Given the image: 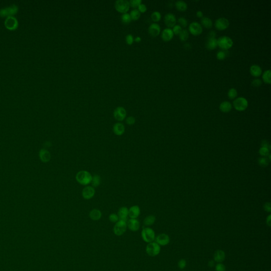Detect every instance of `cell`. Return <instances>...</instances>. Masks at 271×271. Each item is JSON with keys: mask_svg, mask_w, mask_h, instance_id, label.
Returning a JSON list of instances; mask_svg holds the SVG:
<instances>
[{"mask_svg": "<svg viewBox=\"0 0 271 271\" xmlns=\"http://www.w3.org/2000/svg\"><path fill=\"white\" fill-rule=\"evenodd\" d=\"M95 194V190L92 186H86L82 191V196L85 200H90L93 198Z\"/></svg>", "mask_w": 271, "mask_h": 271, "instance_id": "12", "label": "cell"}, {"mask_svg": "<svg viewBox=\"0 0 271 271\" xmlns=\"http://www.w3.org/2000/svg\"><path fill=\"white\" fill-rule=\"evenodd\" d=\"M226 259V253L223 250H216L214 255V261L217 263H223Z\"/></svg>", "mask_w": 271, "mask_h": 271, "instance_id": "19", "label": "cell"}, {"mask_svg": "<svg viewBox=\"0 0 271 271\" xmlns=\"http://www.w3.org/2000/svg\"><path fill=\"white\" fill-rule=\"evenodd\" d=\"M178 265L179 268L181 270H183L187 266V261L184 259H180L178 262Z\"/></svg>", "mask_w": 271, "mask_h": 271, "instance_id": "47", "label": "cell"}, {"mask_svg": "<svg viewBox=\"0 0 271 271\" xmlns=\"http://www.w3.org/2000/svg\"><path fill=\"white\" fill-rule=\"evenodd\" d=\"M138 10L140 11V12H145L147 10V6L143 3H141L140 4H139V6H138Z\"/></svg>", "mask_w": 271, "mask_h": 271, "instance_id": "50", "label": "cell"}, {"mask_svg": "<svg viewBox=\"0 0 271 271\" xmlns=\"http://www.w3.org/2000/svg\"><path fill=\"white\" fill-rule=\"evenodd\" d=\"M271 71L270 69L266 70L263 73V75H262L263 81L266 83L270 84L271 83Z\"/></svg>", "mask_w": 271, "mask_h": 271, "instance_id": "31", "label": "cell"}, {"mask_svg": "<svg viewBox=\"0 0 271 271\" xmlns=\"http://www.w3.org/2000/svg\"><path fill=\"white\" fill-rule=\"evenodd\" d=\"M217 46V39L216 38H208L205 42V46L209 50H212L216 48Z\"/></svg>", "mask_w": 271, "mask_h": 271, "instance_id": "26", "label": "cell"}, {"mask_svg": "<svg viewBox=\"0 0 271 271\" xmlns=\"http://www.w3.org/2000/svg\"><path fill=\"white\" fill-rule=\"evenodd\" d=\"M161 17H162L161 13L159 11H154L151 15V19L155 22L160 21V19H161Z\"/></svg>", "mask_w": 271, "mask_h": 271, "instance_id": "37", "label": "cell"}, {"mask_svg": "<svg viewBox=\"0 0 271 271\" xmlns=\"http://www.w3.org/2000/svg\"><path fill=\"white\" fill-rule=\"evenodd\" d=\"M126 41L128 45H131L134 41V38L132 35L128 34L126 37Z\"/></svg>", "mask_w": 271, "mask_h": 271, "instance_id": "49", "label": "cell"}, {"mask_svg": "<svg viewBox=\"0 0 271 271\" xmlns=\"http://www.w3.org/2000/svg\"><path fill=\"white\" fill-rule=\"evenodd\" d=\"M216 32L214 31H210L208 35V38H215L216 37Z\"/></svg>", "mask_w": 271, "mask_h": 271, "instance_id": "53", "label": "cell"}, {"mask_svg": "<svg viewBox=\"0 0 271 271\" xmlns=\"http://www.w3.org/2000/svg\"><path fill=\"white\" fill-rule=\"evenodd\" d=\"M262 81L259 78L254 79L253 81H252V85H253V86H255V87L260 86L262 85Z\"/></svg>", "mask_w": 271, "mask_h": 271, "instance_id": "48", "label": "cell"}, {"mask_svg": "<svg viewBox=\"0 0 271 271\" xmlns=\"http://www.w3.org/2000/svg\"><path fill=\"white\" fill-rule=\"evenodd\" d=\"M134 40H135V41H136V42H140V41L142 40V39H141V38H140V37L137 36L136 37H135V39H134Z\"/></svg>", "mask_w": 271, "mask_h": 271, "instance_id": "56", "label": "cell"}, {"mask_svg": "<svg viewBox=\"0 0 271 271\" xmlns=\"http://www.w3.org/2000/svg\"><path fill=\"white\" fill-rule=\"evenodd\" d=\"M115 6L118 12L125 13L129 9V2L127 0H117L115 2Z\"/></svg>", "mask_w": 271, "mask_h": 271, "instance_id": "7", "label": "cell"}, {"mask_svg": "<svg viewBox=\"0 0 271 271\" xmlns=\"http://www.w3.org/2000/svg\"><path fill=\"white\" fill-rule=\"evenodd\" d=\"M164 21L168 27H173L176 24V18L173 13H168L164 17Z\"/></svg>", "mask_w": 271, "mask_h": 271, "instance_id": "15", "label": "cell"}, {"mask_svg": "<svg viewBox=\"0 0 271 271\" xmlns=\"http://www.w3.org/2000/svg\"><path fill=\"white\" fill-rule=\"evenodd\" d=\"M102 214L101 211L97 209H94L89 213V217L92 220L94 221L100 220L102 217Z\"/></svg>", "mask_w": 271, "mask_h": 271, "instance_id": "24", "label": "cell"}, {"mask_svg": "<svg viewBox=\"0 0 271 271\" xmlns=\"http://www.w3.org/2000/svg\"><path fill=\"white\" fill-rule=\"evenodd\" d=\"M201 22L202 25L207 28H210L212 27V21L211 19L207 17H203L201 19Z\"/></svg>", "mask_w": 271, "mask_h": 271, "instance_id": "29", "label": "cell"}, {"mask_svg": "<svg viewBox=\"0 0 271 271\" xmlns=\"http://www.w3.org/2000/svg\"><path fill=\"white\" fill-rule=\"evenodd\" d=\"M127 228V221L124 220H119L115 223L113 231L115 235L118 236H120L124 235L126 232Z\"/></svg>", "mask_w": 271, "mask_h": 271, "instance_id": "6", "label": "cell"}, {"mask_svg": "<svg viewBox=\"0 0 271 271\" xmlns=\"http://www.w3.org/2000/svg\"><path fill=\"white\" fill-rule=\"evenodd\" d=\"M248 105L247 100L244 97H238L233 102V106L235 109L239 111H243L247 109Z\"/></svg>", "mask_w": 271, "mask_h": 271, "instance_id": "5", "label": "cell"}, {"mask_svg": "<svg viewBox=\"0 0 271 271\" xmlns=\"http://www.w3.org/2000/svg\"><path fill=\"white\" fill-rule=\"evenodd\" d=\"M196 16L198 17V18H202L203 17V12H202V11L201 10H199L196 13Z\"/></svg>", "mask_w": 271, "mask_h": 271, "instance_id": "54", "label": "cell"}, {"mask_svg": "<svg viewBox=\"0 0 271 271\" xmlns=\"http://www.w3.org/2000/svg\"><path fill=\"white\" fill-rule=\"evenodd\" d=\"M140 214V209L138 205H135L129 209L128 217L130 219H137Z\"/></svg>", "mask_w": 271, "mask_h": 271, "instance_id": "17", "label": "cell"}, {"mask_svg": "<svg viewBox=\"0 0 271 271\" xmlns=\"http://www.w3.org/2000/svg\"><path fill=\"white\" fill-rule=\"evenodd\" d=\"M126 122L127 124H128L129 126H132L133 124H135V118L133 117V116H129V117L127 118L126 119Z\"/></svg>", "mask_w": 271, "mask_h": 271, "instance_id": "44", "label": "cell"}, {"mask_svg": "<svg viewBox=\"0 0 271 271\" xmlns=\"http://www.w3.org/2000/svg\"><path fill=\"white\" fill-rule=\"evenodd\" d=\"M173 31L175 35H179L182 30V28L179 24H175L173 27Z\"/></svg>", "mask_w": 271, "mask_h": 271, "instance_id": "43", "label": "cell"}, {"mask_svg": "<svg viewBox=\"0 0 271 271\" xmlns=\"http://www.w3.org/2000/svg\"><path fill=\"white\" fill-rule=\"evenodd\" d=\"M173 36H174V32L172 29L170 28H165L162 31V38L164 41H168L171 40L173 38Z\"/></svg>", "mask_w": 271, "mask_h": 271, "instance_id": "21", "label": "cell"}, {"mask_svg": "<svg viewBox=\"0 0 271 271\" xmlns=\"http://www.w3.org/2000/svg\"><path fill=\"white\" fill-rule=\"evenodd\" d=\"M121 19L122 22L124 24H129L131 21V18L130 15L129 13H123L121 15Z\"/></svg>", "mask_w": 271, "mask_h": 271, "instance_id": "35", "label": "cell"}, {"mask_svg": "<svg viewBox=\"0 0 271 271\" xmlns=\"http://www.w3.org/2000/svg\"><path fill=\"white\" fill-rule=\"evenodd\" d=\"M131 20H136L138 19L140 16V12L139 11L138 9H133L130 13Z\"/></svg>", "mask_w": 271, "mask_h": 271, "instance_id": "33", "label": "cell"}, {"mask_svg": "<svg viewBox=\"0 0 271 271\" xmlns=\"http://www.w3.org/2000/svg\"><path fill=\"white\" fill-rule=\"evenodd\" d=\"M268 163H269V162H268V158H265V157H262V158H261L259 160V164L262 167H266L268 165Z\"/></svg>", "mask_w": 271, "mask_h": 271, "instance_id": "39", "label": "cell"}, {"mask_svg": "<svg viewBox=\"0 0 271 271\" xmlns=\"http://www.w3.org/2000/svg\"><path fill=\"white\" fill-rule=\"evenodd\" d=\"M5 26L8 29L14 30L18 27V22L17 20L13 17H8L5 21Z\"/></svg>", "mask_w": 271, "mask_h": 271, "instance_id": "14", "label": "cell"}, {"mask_svg": "<svg viewBox=\"0 0 271 271\" xmlns=\"http://www.w3.org/2000/svg\"><path fill=\"white\" fill-rule=\"evenodd\" d=\"M109 220H110V222L115 223L119 220V218L117 214H111L109 216Z\"/></svg>", "mask_w": 271, "mask_h": 271, "instance_id": "38", "label": "cell"}, {"mask_svg": "<svg viewBox=\"0 0 271 271\" xmlns=\"http://www.w3.org/2000/svg\"><path fill=\"white\" fill-rule=\"evenodd\" d=\"M155 241L160 246H165L169 243L170 238L169 235L162 233L157 236L155 239Z\"/></svg>", "mask_w": 271, "mask_h": 271, "instance_id": "10", "label": "cell"}, {"mask_svg": "<svg viewBox=\"0 0 271 271\" xmlns=\"http://www.w3.org/2000/svg\"><path fill=\"white\" fill-rule=\"evenodd\" d=\"M269 150L268 148L261 147L259 151V153L262 156H267L269 155Z\"/></svg>", "mask_w": 271, "mask_h": 271, "instance_id": "45", "label": "cell"}, {"mask_svg": "<svg viewBox=\"0 0 271 271\" xmlns=\"http://www.w3.org/2000/svg\"><path fill=\"white\" fill-rule=\"evenodd\" d=\"M178 35L181 41H186L189 38V33L187 29H182Z\"/></svg>", "mask_w": 271, "mask_h": 271, "instance_id": "34", "label": "cell"}, {"mask_svg": "<svg viewBox=\"0 0 271 271\" xmlns=\"http://www.w3.org/2000/svg\"><path fill=\"white\" fill-rule=\"evenodd\" d=\"M17 11L18 7L15 5H13L9 7L0 10V15L2 17H11L12 15L15 14Z\"/></svg>", "mask_w": 271, "mask_h": 271, "instance_id": "13", "label": "cell"}, {"mask_svg": "<svg viewBox=\"0 0 271 271\" xmlns=\"http://www.w3.org/2000/svg\"><path fill=\"white\" fill-rule=\"evenodd\" d=\"M184 47H185V46H186V47H187V48L188 47H189V48H190L191 47V45H190V44H188V43H187V44H185L184 45Z\"/></svg>", "mask_w": 271, "mask_h": 271, "instance_id": "58", "label": "cell"}, {"mask_svg": "<svg viewBox=\"0 0 271 271\" xmlns=\"http://www.w3.org/2000/svg\"><path fill=\"white\" fill-rule=\"evenodd\" d=\"M250 73L253 76L259 77L262 74V68L258 65L253 64L250 66Z\"/></svg>", "mask_w": 271, "mask_h": 271, "instance_id": "25", "label": "cell"}, {"mask_svg": "<svg viewBox=\"0 0 271 271\" xmlns=\"http://www.w3.org/2000/svg\"><path fill=\"white\" fill-rule=\"evenodd\" d=\"M129 2L130 6H131L132 7L136 8L138 7L139 5L142 3V0H130Z\"/></svg>", "mask_w": 271, "mask_h": 271, "instance_id": "46", "label": "cell"}, {"mask_svg": "<svg viewBox=\"0 0 271 271\" xmlns=\"http://www.w3.org/2000/svg\"><path fill=\"white\" fill-rule=\"evenodd\" d=\"M39 157L41 160L44 162L47 163L51 159V155L48 151L45 149H42L39 151Z\"/></svg>", "mask_w": 271, "mask_h": 271, "instance_id": "23", "label": "cell"}, {"mask_svg": "<svg viewBox=\"0 0 271 271\" xmlns=\"http://www.w3.org/2000/svg\"><path fill=\"white\" fill-rule=\"evenodd\" d=\"M262 147L266 148L270 151L271 148V146L269 144L268 142L266 141H263L262 142Z\"/></svg>", "mask_w": 271, "mask_h": 271, "instance_id": "52", "label": "cell"}, {"mask_svg": "<svg viewBox=\"0 0 271 271\" xmlns=\"http://www.w3.org/2000/svg\"><path fill=\"white\" fill-rule=\"evenodd\" d=\"M175 5L176 9L178 10L181 11H185L187 8V3L185 1H182V0L176 1V2L175 3Z\"/></svg>", "mask_w": 271, "mask_h": 271, "instance_id": "28", "label": "cell"}, {"mask_svg": "<svg viewBox=\"0 0 271 271\" xmlns=\"http://www.w3.org/2000/svg\"><path fill=\"white\" fill-rule=\"evenodd\" d=\"M238 92L235 88H231L229 89L228 92V97H229L230 99H234L237 97Z\"/></svg>", "mask_w": 271, "mask_h": 271, "instance_id": "36", "label": "cell"}, {"mask_svg": "<svg viewBox=\"0 0 271 271\" xmlns=\"http://www.w3.org/2000/svg\"><path fill=\"white\" fill-rule=\"evenodd\" d=\"M178 22L179 25L183 27H186L187 26V20L184 17H181L178 19Z\"/></svg>", "mask_w": 271, "mask_h": 271, "instance_id": "40", "label": "cell"}, {"mask_svg": "<svg viewBox=\"0 0 271 271\" xmlns=\"http://www.w3.org/2000/svg\"><path fill=\"white\" fill-rule=\"evenodd\" d=\"M148 32L151 36L156 37L160 34V27L157 23H153L148 28Z\"/></svg>", "mask_w": 271, "mask_h": 271, "instance_id": "20", "label": "cell"}, {"mask_svg": "<svg viewBox=\"0 0 271 271\" xmlns=\"http://www.w3.org/2000/svg\"><path fill=\"white\" fill-rule=\"evenodd\" d=\"M156 221V217L153 215H149L146 217L144 220V224L146 226H152Z\"/></svg>", "mask_w": 271, "mask_h": 271, "instance_id": "30", "label": "cell"}, {"mask_svg": "<svg viewBox=\"0 0 271 271\" xmlns=\"http://www.w3.org/2000/svg\"><path fill=\"white\" fill-rule=\"evenodd\" d=\"M127 227L132 232H137L140 228V222L137 219H130L127 221Z\"/></svg>", "mask_w": 271, "mask_h": 271, "instance_id": "16", "label": "cell"}, {"mask_svg": "<svg viewBox=\"0 0 271 271\" xmlns=\"http://www.w3.org/2000/svg\"><path fill=\"white\" fill-rule=\"evenodd\" d=\"M264 209L265 211L268 212H270L271 211V203L270 202L266 203L264 205Z\"/></svg>", "mask_w": 271, "mask_h": 271, "instance_id": "51", "label": "cell"}, {"mask_svg": "<svg viewBox=\"0 0 271 271\" xmlns=\"http://www.w3.org/2000/svg\"><path fill=\"white\" fill-rule=\"evenodd\" d=\"M161 250V247L155 241L148 243L146 247V252L148 255L151 257H155L160 254Z\"/></svg>", "mask_w": 271, "mask_h": 271, "instance_id": "3", "label": "cell"}, {"mask_svg": "<svg viewBox=\"0 0 271 271\" xmlns=\"http://www.w3.org/2000/svg\"><path fill=\"white\" fill-rule=\"evenodd\" d=\"M76 180L78 183L82 185L87 186L90 184L92 179V176L90 173L87 171H80L76 175Z\"/></svg>", "mask_w": 271, "mask_h": 271, "instance_id": "1", "label": "cell"}, {"mask_svg": "<svg viewBox=\"0 0 271 271\" xmlns=\"http://www.w3.org/2000/svg\"><path fill=\"white\" fill-rule=\"evenodd\" d=\"M113 131L115 135L120 136L124 135L125 132V127L120 122H117L113 126Z\"/></svg>", "mask_w": 271, "mask_h": 271, "instance_id": "18", "label": "cell"}, {"mask_svg": "<svg viewBox=\"0 0 271 271\" xmlns=\"http://www.w3.org/2000/svg\"><path fill=\"white\" fill-rule=\"evenodd\" d=\"M217 44L220 48L227 50L232 47L233 41L230 37L227 36H223L217 39Z\"/></svg>", "mask_w": 271, "mask_h": 271, "instance_id": "4", "label": "cell"}, {"mask_svg": "<svg viewBox=\"0 0 271 271\" xmlns=\"http://www.w3.org/2000/svg\"><path fill=\"white\" fill-rule=\"evenodd\" d=\"M214 263H215V262H214V261H212V260H211L210 262H209L208 265H209V266L210 267H213L214 265Z\"/></svg>", "mask_w": 271, "mask_h": 271, "instance_id": "57", "label": "cell"}, {"mask_svg": "<svg viewBox=\"0 0 271 271\" xmlns=\"http://www.w3.org/2000/svg\"><path fill=\"white\" fill-rule=\"evenodd\" d=\"M142 239L145 243H150L155 241L156 237L154 230L150 227H145L142 230L141 232Z\"/></svg>", "mask_w": 271, "mask_h": 271, "instance_id": "2", "label": "cell"}, {"mask_svg": "<svg viewBox=\"0 0 271 271\" xmlns=\"http://www.w3.org/2000/svg\"><path fill=\"white\" fill-rule=\"evenodd\" d=\"M226 52L223 50H219L218 51L217 53V58L219 60H223L226 57Z\"/></svg>", "mask_w": 271, "mask_h": 271, "instance_id": "42", "label": "cell"}, {"mask_svg": "<svg viewBox=\"0 0 271 271\" xmlns=\"http://www.w3.org/2000/svg\"><path fill=\"white\" fill-rule=\"evenodd\" d=\"M271 214H270L266 219V223L269 227H271Z\"/></svg>", "mask_w": 271, "mask_h": 271, "instance_id": "55", "label": "cell"}, {"mask_svg": "<svg viewBox=\"0 0 271 271\" xmlns=\"http://www.w3.org/2000/svg\"><path fill=\"white\" fill-rule=\"evenodd\" d=\"M219 109H220V111H221L223 112L227 113L231 111L232 109V104L229 101H223L220 103Z\"/></svg>", "mask_w": 271, "mask_h": 271, "instance_id": "27", "label": "cell"}, {"mask_svg": "<svg viewBox=\"0 0 271 271\" xmlns=\"http://www.w3.org/2000/svg\"><path fill=\"white\" fill-rule=\"evenodd\" d=\"M101 178L100 176L99 175H94L93 176H92V179L91 183L92 184V187H99L101 184Z\"/></svg>", "mask_w": 271, "mask_h": 271, "instance_id": "32", "label": "cell"}, {"mask_svg": "<svg viewBox=\"0 0 271 271\" xmlns=\"http://www.w3.org/2000/svg\"><path fill=\"white\" fill-rule=\"evenodd\" d=\"M215 27L219 30H223L229 27V21L227 19L221 17L217 19L214 23Z\"/></svg>", "mask_w": 271, "mask_h": 271, "instance_id": "11", "label": "cell"}, {"mask_svg": "<svg viewBox=\"0 0 271 271\" xmlns=\"http://www.w3.org/2000/svg\"><path fill=\"white\" fill-rule=\"evenodd\" d=\"M118 216L119 218V220H124L127 221L129 215V209L126 207H122L119 209Z\"/></svg>", "mask_w": 271, "mask_h": 271, "instance_id": "22", "label": "cell"}, {"mask_svg": "<svg viewBox=\"0 0 271 271\" xmlns=\"http://www.w3.org/2000/svg\"><path fill=\"white\" fill-rule=\"evenodd\" d=\"M215 271H226V268L225 265L223 264L222 263H217L215 266Z\"/></svg>", "mask_w": 271, "mask_h": 271, "instance_id": "41", "label": "cell"}, {"mask_svg": "<svg viewBox=\"0 0 271 271\" xmlns=\"http://www.w3.org/2000/svg\"><path fill=\"white\" fill-rule=\"evenodd\" d=\"M126 110L122 106H118L116 108L113 112V116L115 120L118 121L124 120L126 118Z\"/></svg>", "mask_w": 271, "mask_h": 271, "instance_id": "8", "label": "cell"}, {"mask_svg": "<svg viewBox=\"0 0 271 271\" xmlns=\"http://www.w3.org/2000/svg\"><path fill=\"white\" fill-rule=\"evenodd\" d=\"M189 30L191 34L197 36L202 33L203 29L202 26L199 22L193 21L190 24L189 26Z\"/></svg>", "mask_w": 271, "mask_h": 271, "instance_id": "9", "label": "cell"}]
</instances>
